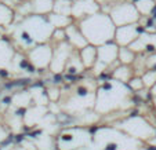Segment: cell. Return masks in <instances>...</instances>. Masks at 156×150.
Masks as SVG:
<instances>
[{
    "mask_svg": "<svg viewBox=\"0 0 156 150\" xmlns=\"http://www.w3.org/2000/svg\"><path fill=\"white\" fill-rule=\"evenodd\" d=\"M76 22L82 29L86 40L88 41V44L98 47L108 41L115 40L116 25L112 21L111 15L102 10L80 21H76Z\"/></svg>",
    "mask_w": 156,
    "mask_h": 150,
    "instance_id": "obj_1",
    "label": "cell"
},
{
    "mask_svg": "<svg viewBox=\"0 0 156 150\" xmlns=\"http://www.w3.org/2000/svg\"><path fill=\"white\" fill-rule=\"evenodd\" d=\"M20 25L32 36V39L36 41V44L50 41L51 36L54 33V29H55L47 15L41 14H32L28 15V17H24L21 19Z\"/></svg>",
    "mask_w": 156,
    "mask_h": 150,
    "instance_id": "obj_2",
    "label": "cell"
},
{
    "mask_svg": "<svg viewBox=\"0 0 156 150\" xmlns=\"http://www.w3.org/2000/svg\"><path fill=\"white\" fill-rule=\"evenodd\" d=\"M105 12H108L111 15L116 26L136 24V22H140V19H141V14L138 12L136 4L133 2H126V0H122V2H118L112 6L106 7Z\"/></svg>",
    "mask_w": 156,
    "mask_h": 150,
    "instance_id": "obj_3",
    "label": "cell"
},
{
    "mask_svg": "<svg viewBox=\"0 0 156 150\" xmlns=\"http://www.w3.org/2000/svg\"><path fill=\"white\" fill-rule=\"evenodd\" d=\"M54 48L50 46V43H40L36 44L33 48L28 51V59L32 65H35L37 69L48 68L53 59Z\"/></svg>",
    "mask_w": 156,
    "mask_h": 150,
    "instance_id": "obj_4",
    "label": "cell"
},
{
    "mask_svg": "<svg viewBox=\"0 0 156 150\" xmlns=\"http://www.w3.org/2000/svg\"><path fill=\"white\" fill-rule=\"evenodd\" d=\"M145 32H147L145 26L141 25L140 22L116 26L115 41L119 46H130L140 35H142V33H145Z\"/></svg>",
    "mask_w": 156,
    "mask_h": 150,
    "instance_id": "obj_5",
    "label": "cell"
},
{
    "mask_svg": "<svg viewBox=\"0 0 156 150\" xmlns=\"http://www.w3.org/2000/svg\"><path fill=\"white\" fill-rule=\"evenodd\" d=\"M101 11V4L97 0H72V17L75 21Z\"/></svg>",
    "mask_w": 156,
    "mask_h": 150,
    "instance_id": "obj_6",
    "label": "cell"
},
{
    "mask_svg": "<svg viewBox=\"0 0 156 150\" xmlns=\"http://www.w3.org/2000/svg\"><path fill=\"white\" fill-rule=\"evenodd\" d=\"M97 50H98L97 61L102 62L105 66H111V63L119 61V44L115 40L98 46Z\"/></svg>",
    "mask_w": 156,
    "mask_h": 150,
    "instance_id": "obj_7",
    "label": "cell"
},
{
    "mask_svg": "<svg viewBox=\"0 0 156 150\" xmlns=\"http://www.w3.org/2000/svg\"><path fill=\"white\" fill-rule=\"evenodd\" d=\"M65 33H66V39H65V41H68L75 50H80V48H83L84 46L88 44V41L86 40L84 35H83L82 29L79 28V25H77L76 21L72 22L69 26L65 28Z\"/></svg>",
    "mask_w": 156,
    "mask_h": 150,
    "instance_id": "obj_8",
    "label": "cell"
},
{
    "mask_svg": "<svg viewBox=\"0 0 156 150\" xmlns=\"http://www.w3.org/2000/svg\"><path fill=\"white\" fill-rule=\"evenodd\" d=\"M79 55L82 58V62L84 68H93L95 65V62L98 59V50H97V46H93V44H87L84 46L83 48L79 50Z\"/></svg>",
    "mask_w": 156,
    "mask_h": 150,
    "instance_id": "obj_9",
    "label": "cell"
},
{
    "mask_svg": "<svg viewBox=\"0 0 156 150\" xmlns=\"http://www.w3.org/2000/svg\"><path fill=\"white\" fill-rule=\"evenodd\" d=\"M54 2H55V0H30L33 14L47 15V14H50V12H53Z\"/></svg>",
    "mask_w": 156,
    "mask_h": 150,
    "instance_id": "obj_10",
    "label": "cell"
},
{
    "mask_svg": "<svg viewBox=\"0 0 156 150\" xmlns=\"http://www.w3.org/2000/svg\"><path fill=\"white\" fill-rule=\"evenodd\" d=\"M47 17L54 28H62V29H65L72 22H75L72 15H62V14H57V12H50V14H47Z\"/></svg>",
    "mask_w": 156,
    "mask_h": 150,
    "instance_id": "obj_11",
    "label": "cell"
},
{
    "mask_svg": "<svg viewBox=\"0 0 156 150\" xmlns=\"http://www.w3.org/2000/svg\"><path fill=\"white\" fill-rule=\"evenodd\" d=\"M136 58H137V54L131 47H129V46H119V62L120 63H123V65L134 63Z\"/></svg>",
    "mask_w": 156,
    "mask_h": 150,
    "instance_id": "obj_12",
    "label": "cell"
},
{
    "mask_svg": "<svg viewBox=\"0 0 156 150\" xmlns=\"http://www.w3.org/2000/svg\"><path fill=\"white\" fill-rule=\"evenodd\" d=\"M112 79H116V80H120L123 83H129L131 80V76H133V70L129 65H123L122 63L120 66L115 69V70L111 73Z\"/></svg>",
    "mask_w": 156,
    "mask_h": 150,
    "instance_id": "obj_13",
    "label": "cell"
},
{
    "mask_svg": "<svg viewBox=\"0 0 156 150\" xmlns=\"http://www.w3.org/2000/svg\"><path fill=\"white\" fill-rule=\"evenodd\" d=\"M14 15L15 12L14 10H11V7L4 3H0V26H9L10 24H12Z\"/></svg>",
    "mask_w": 156,
    "mask_h": 150,
    "instance_id": "obj_14",
    "label": "cell"
},
{
    "mask_svg": "<svg viewBox=\"0 0 156 150\" xmlns=\"http://www.w3.org/2000/svg\"><path fill=\"white\" fill-rule=\"evenodd\" d=\"M133 3L136 4L141 17H151V12L156 4V0H134Z\"/></svg>",
    "mask_w": 156,
    "mask_h": 150,
    "instance_id": "obj_15",
    "label": "cell"
},
{
    "mask_svg": "<svg viewBox=\"0 0 156 150\" xmlns=\"http://www.w3.org/2000/svg\"><path fill=\"white\" fill-rule=\"evenodd\" d=\"M53 12L62 15H72V0H55Z\"/></svg>",
    "mask_w": 156,
    "mask_h": 150,
    "instance_id": "obj_16",
    "label": "cell"
},
{
    "mask_svg": "<svg viewBox=\"0 0 156 150\" xmlns=\"http://www.w3.org/2000/svg\"><path fill=\"white\" fill-rule=\"evenodd\" d=\"M142 81H144L145 87L152 88V85L156 83V70H152V69L145 70L144 74H142Z\"/></svg>",
    "mask_w": 156,
    "mask_h": 150,
    "instance_id": "obj_17",
    "label": "cell"
},
{
    "mask_svg": "<svg viewBox=\"0 0 156 150\" xmlns=\"http://www.w3.org/2000/svg\"><path fill=\"white\" fill-rule=\"evenodd\" d=\"M129 85L130 88L133 90V91H140L141 88H144V81H142V79H138V77H136V79H131L129 81Z\"/></svg>",
    "mask_w": 156,
    "mask_h": 150,
    "instance_id": "obj_18",
    "label": "cell"
},
{
    "mask_svg": "<svg viewBox=\"0 0 156 150\" xmlns=\"http://www.w3.org/2000/svg\"><path fill=\"white\" fill-rule=\"evenodd\" d=\"M98 3L101 4V9H106V7H109V6H112V4H115V3H118V2H122V0H97Z\"/></svg>",
    "mask_w": 156,
    "mask_h": 150,
    "instance_id": "obj_19",
    "label": "cell"
},
{
    "mask_svg": "<svg viewBox=\"0 0 156 150\" xmlns=\"http://www.w3.org/2000/svg\"><path fill=\"white\" fill-rule=\"evenodd\" d=\"M151 90H152V95H153V97H156V83L152 85V88H151Z\"/></svg>",
    "mask_w": 156,
    "mask_h": 150,
    "instance_id": "obj_20",
    "label": "cell"
},
{
    "mask_svg": "<svg viewBox=\"0 0 156 150\" xmlns=\"http://www.w3.org/2000/svg\"><path fill=\"white\" fill-rule=\"evenodd\" d=\"M145 150H156V146H149V147H147Z\"/></svg>",
    "mask_w": 156,
    "mask_h": 150,
    "instance_id": "obj_21",
    "label": "cell"
},
{
    "mask_svg": "<svg viewBox=\"0 0 156 150\" xmlns=\"http://www.w3.org/2000/svg\"><path fill=\"white\" fill-rule=\"evenodd\" d=\"M11 2H17V3L20 2V3H21V2H24V0H11Z\"/></svg>",
    "mask_w": 156,
    "mask_h": 150,
    "instance_id": "obj_22",
    "label": "cell"
},
{
    "mask_svg": "<svg viewBox=\"0 0 156 150\" xmlns=\"http://www.w3.org/2000/svg\"><path fill=\"white\" fill-rule=\"evenodd\" d=\"M155 107H156V97H155Z\"/></svg>",
    "mask_w": 156,
    "mask_h": 150,
    "instance_id": "obj_23",
    "label": "cell"
}]
</instances>
